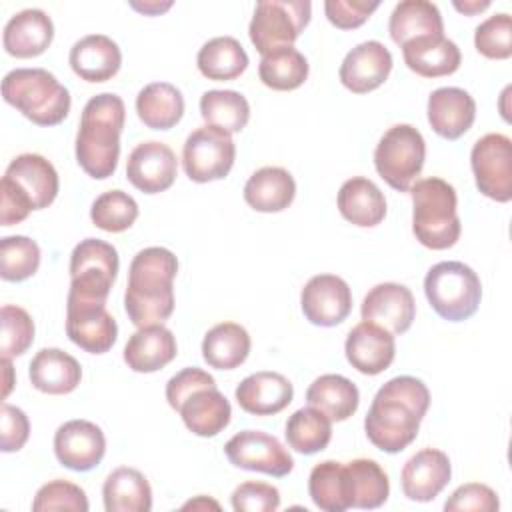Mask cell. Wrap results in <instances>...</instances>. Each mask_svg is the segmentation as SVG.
Here are the masks:
<instances>
[{
  "instance_id": "1",
  "label": "cell",
  "mask_w": 512,
  "mask_h": 512,
  "mask_svg": "<svg viewBox=\"0 0 512 512\" xmlns=\"http://www.w3.org/2000/svg\"><path fill=\"white\" fill-rule=\"evenodd\" d=\"M428 406L430 392L420 378H390L372 400L364 432L378 450L398 454L416 440Z\"/></svg>"
},
{
  "instance_id": "2",
  "label": "cell",
  "mask_w": 512,
  "mask_h": 512,
  "mask_svg": "<svg viewBox=\"0 0 512 512\" xmlns=\"http://www.w3.org/2000/svg\"><path fill=\"white\" fill-rule=\"evenodd\" d=\"M178 260L162 246L140 250L128 270L124 308L136 328L162 324L174 312V278Z\"/></svg>"
},
{
  "instance_id": "3",
  "label": "cell",
  "mask_w": 512,
  "mask_h": 512,
  "mask_svg": "<svg viewBox=\"0 0 512 512\" xmlns=\"http://www.w3.org/2000/svg\"><path fill=\"white\" fill-rule=\"evenodd\" d=\"M124 120L126 106L118 94L102 92L86 102L76 134V162L90 178L104 180L116 172Z\"/></svg>"
},
{
  "instance_id": "4",
  "label": "cell",
  "mask_w": 512,
  "mask_h": 512,
  "mask_svg": "<svg viewBox=\"0 0 512 512\" xmlns=\"http://www.w3.org/2000/svg\"><path fill=\"white\" fill-rule=\"evenodd\" d=\"M412 232L430 250L452 248L462 232L458 196L450 182L430 176L410 186Z\"/></svg>"
},
{
  "instance_id": "5",
  "label": "cell",
  "mask_w": 512,
  "mask_h": 512,
  "mask_svg": "<svg viewBox=\"0 0 512 512\" xmlns=\"http://www.w3.org/2000/svg\"><path fill=\"white\" fill-rule=\"evenodd\" d=\"M2 98L38 126L60 124L72 106L66 86L44 68H16L2 80Z\"/></svg>"
},
{
  "instance_id": "6",
  "label": "cell",
  "mask_w": 512,
  "mask_h": 512,
  "mask_svg": "<svg viewBox=\"0 0 512 512\" xmlns=\"http://www.w3.org/2000/svg\"><path fill=\"white\" fill-rule=\"evenodd\" d=\"M424 294L440 318L462 322L476 314L482 300V284L468 264L446 260L426 272Z\"/></svg>"
},
{
  "instance_id": "7",
  "label": "cell",
  "mask_w": 512,
  "mask_h": 512,
  "mask_svg": "<svg viewBox=\"0 0 512 512\" xmlns=\"http://www.w3.org/2000/svg\"><path fill=\"white\" fill-rule=\"evenodd\" d=\"M120 260L112 244L86 238L70 254V290L66 302L106 304L118 276Z\"/></svg>"
},
{
  "instance_id": "8",
  "label": "cell",
  "mask_w": 512,
  "mask_h": 512,
  "mask_svg": "<svg viewBox=\"0 0 512 512\" xmlns=\"http://www.w3.org/2000/svg\"><path fill=\"white\" fill-rule=\"evenodd\" d=\"M426 160V142L412 124H394L388 128L374 150L378 176L394 190L408 192L420 176Z\"/></svg>"
},
{
  "instance_id": "9",
  "label": "cell",
  "mask_w": 512,
  "mask_h": 512,
  "mask_svg": "<svg viewBox=\"0 0 512 512\" xmlns=\"http://www.w3.org/2000/svg\"><path fill=\"white\" fill-rule=\"evenodd\" d=\"M312 16L308 0H260L256 2L248 36L264 56L276 48L292 46Z\"/></svg>"
},
{
  "instance_id": "10",
  "label": "cell",
  "mask_w": 512,
  "mask_h": 512,
  "mask_svg": "<svg viewBox=\"0 0 512 512\" xmlns=\"http://www.w3.org/2000/svg\"><path fill=\"white\" fill-rule=\"evenodd\" d=\"M236 144L216 126H200L188 134L182 148V166L192 182L222 180L234 166Z\"/></svg>"
},
{
  "instance_id": "11",
  "label": "cell",
  "mask_w": 512,
  "mask_h": 512,
  "mask_svg": "<svg viewBox=\"0 0 512 512\" xmlns=\"http://www.w3.org/2000/svg\"><path fill=\"white\" fill-rule=\"evenodd\" d=\"M476 188L490 200H512V140L492 132L476 140L470 152Z\"/></svg>"
},
{
  "instance_id": "12",
  "label": "cell",
  "mask_w": 512,
  "mask_h": 512,
  "mask_svg": "<svg viewBox=\"0 0 512 512\" xmlns=\"http://www.w3.org/2000/svg\"><path fill=\"white\" fill-rule=\"evenodd\" d=\"M224 454L236 468L264 472L274 478H282L294 468V460L282 442L260 430H242L234 434L226 442Z\"/></svg>"
},
{
  "instance_id": "13",
  "label": "cell",
  "mask_w": 512,
  "mask_h": 512,
  "mask_svg": "<svg viewBox=\"0 0 512 512\" xmlns=\"http://www.w3.org/2000/svg\"><path fill=\"white\" fill-rule=\"evenodd\" d=\"M300 306L310 324L332 328L348 318L352 310V292L340 276L316 274L304 284Z\"/></svg>"
},
{
  "instance_id": "14",
  "label": "cell",
  "mask_w": 512,
  "mask_h": 512,
  "mask_svg": "<svg viewBox=\"0 0 512 512\" xmlns=\"http://www.w3.org/2000/svg\"><path fill=\"white\" fill-rule=\"evenodd\" d=\"M54 454L58 462L74 472L96 468L106 454V436L90 420H68L54 434Z\"/></svg>"
},
{
  "instance_id": "15",
  "label": "cell",
  "mask_w": 512,
  "mask_h": 512,
  "mask_svg": "<svg viewBox=\"0 0 512 512\" xmlns=\"http://www.w3.org/2000/svg\"><path fill=\"white\" fill-rule=\"evenodd\" d=\"M178 174V160L174 150L158 140L140 142L128 156L126 178L144 194H158L168 190Z\"/></svg>"
},
{
  "instance_id": "16",
  "label": "cell",
  "mask_w": 512,
  "mask_h": 512,
  "mask_svg": "<svg viewBox=\"0 0 512 512\" xmlns=\"http://www.w3.org/2000/svg\"><path fill=\"white\" fill-rule=\"evenodd\" d=\"M66 334L84 352L104 354L118 338V324L106 304L66 302Z\"/></svg>"
},
{
  "instance_id": "17",
  "label": "cell",
  "mask_w": 512,
  "mask_h": 512,
  "mask_svg": "<svg viewBox=\"0 0 512 512\" xmlns=\"http://www.w3.org/2000/svg\"><path fill=\"white\" fill-rule=\"evenodd\" d=\"M362 320L386 328L390 334H404L416 316V302L404 284L382 282L368 290L360 306Z\"/></svg>"
},
{
  "instance_id": "18",
  "label": "cell",
  "mask_w": 512,
  "mask_h": 512,
  "mask_svg": "<svg viewBox=\"0 0 512 512\" xmlns=\"http://www.w3.org/2000/svg\"><path fill=\"white\" fill-rule=\"evenodd\" d=\"M392 54L378 40L354 46L340 64V82L354 94H368L380 88L392 72Z\"/></svg>"
},
{
  "instance_id": "19",
  "label": "cell",
  "mask_w": 512,
  "mask_h": 512,
  "mask_svg": "<svg viewBox=\"0 0 512 512\" xmlns=\"http://www.w3.org/2000/svg\"><path fill=\"white\" fill-rule=\"evenodd\" d=\"M2 180L22 192L34 210L48 208L56 200L60 188L58 172L52 162L32 152L16 156L8 164Z\"/></svg>"
},
{
  "instance_id": "20",
  "label": "cell",
  "mask_w": 512,
  "mask_h": 512,
  "mask_svg": "<svg viewBox=\"0 0 512 512\" xmlns=\"http://www.w3.org/2000/svg\"><path fill=\"white\" fill-rule=\"evenodd\" d=\"M346 360L356 368L360 374L376 376L390 368L396 356V342L394 334L386 328L362 320L356 324L344 342Z\"/></svg>"
},
{
  "instance_id": "21",
  "label": "cell",
  "mask_w": 512,
  "mask_h": 512,
  "mask_svg": "<svg viewBox=\"0 0 512 512\" xmlns=\"http://www.w3.org/2000/svg\"><path fill=\"white\" fill-rule=\"evenodd\" d=\"M452 466L448 454L438 448H424L406 460L400 472L402 492L408 500L430 502L450 482Z\"/></svg>"
},
{
  "instance_id": "22",
  "label": "cell",
  "mask_w": 512,
  "mask_h": 512,
  "mask_svg": "<svg viewBox=\"0 0 512 512\" xmlns=\"http://www.w3.org/2000/svg\"><path fill=\"white\" fill-rule=\"evenodd\" d=\"M426 114L432 130L438 136L446 140H458L472 128L476 120V102L466 90L444 86L436 88L428 96Z\"/></svg>"
},
{
  "instance_id": "23",
  "label": "cell",
  "mask_w": 512,
  "mask_h": 512,
  "mask_svg": "<svg viewBox=\"0 0 512 512\" xmlns=\"http://www.w3.org/2000/svg\"><path fill=\"white\" fill-rule=\"evenodd\" d=\"M54 38L52 18L40 8L16 12L4 26L2 44L14 58H34L48 50Z\"/></svg>"
},
{
  "instance_id": "24",
  "label": "cell",
  "mask_w": 512,
  "mask_h": 512,
  "mask_svg": "<svg viewBox=\"0 0 512 512\" xmlns=\"http://www.w3.org/2000/svg\"><path fill=\"white\" fill-rule=\"evenodd\" d=\"M238 406L254 416H272L282 412L294 398L290 380L278 372H254L236 386Z\"/></svg>"
},
{
  "instance_id": "25",
  "label": "cell",
  "mask_w": 512,
  "mask_h": 512,
  "mask_svg": "<svg viewBox=\"0 0 512 512\" xmlns=\"http://www.w3.org/2000/svg\"><path fill=\"white\" fill-rule=\"evenodd\" d=\"M72 72L86 82H106L122 66L118 44L104 34H88L74 42L68 54Z\"/></svg>"
},
{
  "instance_id": "26",
  "label": "cell",
  "mask_w": 512,
  "mask_h": 512,
  "mask_svg": "<svg viewBox=\"0 0 512 512\" xmlns=\"http://www.w3.org/2000/svg\"><path fill=\"white\" fill-rule=\"evenodd\" d=\"M178 354L176 336L164 324L138 328L124 346V362L130 370L150 374L170 364Z\"/></svg>"
},
{
  "instance_id": "27",
  "label": "cell",
  "mask_w": 512,
  "mask_h": 512,
  "mask_svg": "<svg viewBox=\"0 0 512 512\" xmlns=\"http://www.w3.org/2000/svg\"><path fill=\"white\" fill-rule=\"evenodd\" d=\"M406 66L422 78L450 76L460 68L462 54L456 42L440 36H420L400 46Z\"/></svg>"
},
{
  "instance_id": "28",
  "label": "cell",
  "mask_w": 512,
  "mask_h": 512,
  "mask_svg": "<svg viewBox=\"0 0 512 512\" xmlns=\"http://www.w3.org/2000/svg\"><path fill=\"white\" fill-rule=\"evenodd\" d=\"M182 416L184 426L202 438H212L220 434L228 424L232 416L230 402L226 396L216 388H198L190 392L176 410Z\"/></svg>"
},
{
  "instance_id": "29",
  "label": "cell",
  "mask_w": 512,
  "mask_h": 512,
  "mask_svg": "<svg viewBox=\"0 0 512 512\" xmlns=\"http://www.w3.org/2000/svg\"><path fill=\"white\" fill-rule=\"evenodd\" d=\"M28 378L44 394H70L82 380V368L74 356L60 348H42L30 362Z\"/></svg>"
},
{
  "instance_id": "30",
  "label": "cell",
  "mask_w": 512,
  "mask_h": 512,
  "mask_svg": "<svg viewBox=\"0 0 512 512\" xmlns=\"http://www.w3.org/2000/svg\"><path fill=\"white\" fill-rule=\"evenodd\" d=\"M336 204L342 218L360 228L378 226L386 216V198L382 190L364 176L346 180L338 190Z\"/></svg>"
},
{
  "instance_id": "31",
  "label": "cell",
  "mask_w": 512,
  "mask_h": 512,
  "mask_svg": "<svg viewBox=\"0 0 512 512\" xmlns=\"http://www.w3.org/2000/svg\"><path fill=\"white\" fill-rule=\"evenodd\" d=\"M296 196V182L286 168L264 166L244 184L246 204L264 214L286 210Z\"/></svg>"
},
{
  "instance_id": "32",
  "label": "cell",
  "mask_w": 512,
  "mask_h": 512,
  "mask_svg": "<svg viewBox=\"0 0 512 512\" xmlns=\"http://www.w3.org/2000/svg\"><path fill=\"white\" fill-rule=\"evenodd\" d=\"M106 512H150L152 488L146 476L128 466H120L108 474L102 486Z\"/></svg>"
},
{
  "instance_id": "33",
  "label": "cell",
  "mask_w": 512,
  "mask_h": 512,
  "mask_svg": "<svg viewBox=\"0 0 512 512\" xmlns=\"http://www.w3.org/2000/svg\"><path fill=\"white\" fill-rule=\"evenodd\" d=\"M250 346V334L244 326L236 322H220L204 334L202 358L210 368L234 370L246 362Z\"/></svg>"
},
{
  "instance_id": "34",
  "label": "cell",
  "mask_w": 512,
  "mask_h": 512,
  "mask_svg": "<svg viewBox=\"0 0 512 512\" xmlns=\"http://www.w3.org/2000/svg\"><path fill=\"white\" fill-rule=\"evenodd\" d=\"M388 32L398 46L420 36H440L444 34L442 14L438 6L428 0H404L394 6Z\"/></svg>"
},
{
  "instance_id": "35",
  "label": "cell",
  "mask_w": 512,
  "mask_h": 512,
  "mask_svg": "<svg viewBox=\"0 0 512 512\" xmlns=\"http://www.w3.org/2000/svg\"><path fill=\"white\" fill-rule=\"evenodd\" d=\"M306 402L324 412L332 422H344L358 410L360 392L346 376L322 374L308 386Z\"/></svg>"
},
{
  "instance_id": "36",
  "label": "cell",
  "mask_w": 512,
  "mask_h": 512,
  "mask_svg": "<svg viewBox=\"0 0 512 512\" xmlns=\"http://www.w3.org/2000/svg\"><path fill=\"white\" fill-rule=\"evenodd\" d=\"M136 112L144 126L152 130H170L184 116V96L170 82H152L138 92Z\"/></svg>"
},
{
  "instance_id": "37",
  "label": "cell",
  "mask_w": 512,
  "mask_h": 512,
  "mask_svg": "<svg viewBox=\"0 0 512 512\" xmlns=\"http://www.w3.org/2000/svg\"><path fill=\"white\" fill-rule=\"evenodd\" d=\"M348 478L350 508L374 510L390 496V482L382 466L370 458H356L344 464Z\"/></svg>"
},
{
  "instance_id": "38",
  "label": "cell",
  "mask_w": 512,
  "mask_h": 512,
  "mask_svg": "<svg viewBox=\"0 0 512 512\" xmlns=\"http://www.w3.org/2000/svg\"><path fill=\"white\" fill-rule=\"evenodd\" d=\"M196 66L204 78L226 82L238 78L248 68V54L236 38L216 36L198 50Z\"/></svg>"
},
{
  "instance_id": "39",
  "label": "cell",
  "mask_w": 512,
  "mask_h": 512,
  "mask_svg": "<svg viewBox=\"0 0 512 512\" xmlns=\"http://www.w3.org/2000/svg\"><path fill=\"white\" fill-rule=\"evenodd\" d=\"M258 76L262 84L272 90H296L308 78V60L294 46H282L262 56Z\"/></svg>"
},
{
  "instance_id": "40",
  "label": "cell",
  "mask_w": 512,
  "mask_h": 512,
  "mask_svg": "<svg viewBox=\"0 0 512 512\" xmlns=\"http://www.w3.org/2000/svg\"><path fill=\"white\" fill-rule=\"evenodd\" d=\"M286 442L300 454L322 452L332 440V420L314 406L296 410L286 422Z\"/></svg>"
},
{
  "instance_id": "41",
  "label": "cell",
  "mask_w": 512,
  "mask_h": 512,
  "mask_svg": "<svg viewBox=\"0 0 512 512\" xmlns=\"http://www.w3.org/2000/svg\"><path fill=\"white\" fill-rule=\"evenodd\" d=\"M312 502L324 512H344L350 508L348 478L342 462L324 460L316 464L308 478Z\"/></svg>"
},
{
  "instance_id": "42",
  "label": "cell",
  "mask_w": 512,
  "mask_h": 512,
  "mask_svg": "<svg viewBox=\"0 0 512 512\" xmlns=\"http://www.w3.org/2000/svg\"><path fill=\"white\" fill-rule=\"evenodd\" d=\"M200 114L208 126H216L232 136L246 128L250 104L236 90H208L200 98Z\"/></svg>"
},
{
  "instance_id": "43",
  "label": "cell",
  "mask_w": 512,
  "mask_h": 512,
  "mask_svg": "<svg viewBox=\"0 0 512 512\" xmlns=\"http://www.w3.org/2000/svg\"><path fill=\"white\" fill-rule=\"evenodd\" d=\"M40 246L28 236H4L0 240V276L6 282H22L38 272Z\"/></svg>"
},
{
  "instance_id": "44",
  "label": "cell",
  "mask_w": 512,
  "mask_h": 512,
  "mask_svg": "<svg viewBox=\"0 0 512 512\" xmlns=\"http://www.w3.org/2000/svg\"><path fill=\"white\" fill-rule=\"evenodd\" d=\"M138 218L136 200L124 190H108L100 194L90 208V220L104 232H124Z\"/></svg>"
},
{
  "instance_id": "45",
  "label": "cell",
  "mask_w": 512,
  "mask_h": 512,
  "mask_svg": "<svg viewBox=\"0 0 512 512\" xmlns=\"http://www.w3.org/2000/svg\"><path fill=\"white\" fill-rule=\"evenodd\" d=\"M2 322V338H0V352L2 358H16L22 356L34 342V320L32 316L12 304H4L0 310Z\"/></svg>"
},
{
  "instance_id": "46",
  "label": "cell",
  "mask_w": 512,
  "mask_h": 512,
  "mask_svg": "<svg viewBox=\"0 0 512 512\" xmlns=\"http://www.w3.org/2000/svg\"><path fill=\"white\" fill-rule=\"evenodd\" d=\"M476 50L490 60H506L512 56V18L508 12H498L486 18L474 30Z\"/></svg>"
},
{
  "instance_id": "47",
  "label": "cell",
  "mask_w": 512,
  "mask_h": 512,
  "mask_svg": "<svg viewBox=\"0 0 512 512\" xmlns=\"http://www.w3.org/2000/svg\"><path fill=\"white\" fill-rule=\"evenodd\" d=\"M90 504L86 492L68 480H52L38 488L32 510L34 512H50V510H72V512H88Z\"/></svg>"
},
{
  "instance_id": "48",
  "label": "cell",
  "mask_w": 512,
  "mask_h": 512,
  "mask_svg": "<svg viewBox=\"0 0 512 512\" xmlns=\"http://www.w3.org/2000/svg\"><path fill=\"white\" fill-rule=\"evenodd\" d=\"M230 502L236 512H274L280 506V492L272 484L248 480L234 488Z\"/></svg>"
},
{
  "instance_id": "49",
  "label": "cell",
  "mask_w": 512,
  "mask_h": 512,
  "mask_svg": "<svg viewBox=\"0 0 512 512\" xmlns=\"http://www.w3.org/2000/svg\"><path fill=\"white\" fill-rule=\"evenodd\" d=\"M500 508V500L498 494L480 482H468L458 486L452 496L444 502V510L446 512H494Z\"/></svg>"
},
{
  "instance_id": "50",
  "label": "cell",
  "mask_w": 512,
  "mask_h": 512,
  "mask_svg": "<svg viewBox=\"0 0 512 512\" xmlns=\"http://www.w3.org/2000/svg\"><path fill=\"white\" fill-rule=\"evenodd\" d=\"M378 2H364V0H326L324 12L332 26L340 30H354L362 26L376 10Z\"/></svg>"
},
{
  "instance_id": "51",
  "label": "cell",
  "mask_w": 512,
  "mask_h": 512,
  "mask_svg": "<svg viewBox=\"0 0 512 512\" xmlns=\"http://www.w3.org/2000/svg\"><path fill=\"white\" fill-rule=\"evenodd\" d=\"M208 386H216V380L212 374H208L202 368L190 366L180 370L178 374H174L168 382H166V400L170 404L172 410H178L180 402L194 390L198 388H208Z\"/></svg>"
},
{
  "instance_id": "52",
  "label": "cell",
  "mask_w": 512,
  "mask_h": 512,
  "mask_svg": "<svg viewBox=\"0 0 512 512\" xmlns=\"http://www.w3.org/2000/svg\"><path fill=\"white\" fill-rule=\"evenodd\" d=\"M0 450L18 452L24 448L30 436V422L24 410L4 402L2 404V430H0Z\"/></svg>"
},
{
  "instance_id": "53",
  "label": "cell",
  "mask_w": 512,
  "mask_h": 512,
  "mask_svg": "<svg viewBox=\"0 0 512 512\" xmlns=\"http://www.w3.org/2000/svg\"><path fill=\"white\" fill-rule=\"evenodd\" d=\"M32 204L8 182H0V224L2 226H14L28 218L32 212Z\"/></svg>"
},
{
  "instance_id": "54",
  "label": "cell",
  "mask_w": 512,
  "mask_h": 512,
  "mask_svg": "<svg viewBox=\"0 0 512 512\" xmlns=\"http://www.w3.org/2000/svg\"><path fill=\"white\" fill-rule=\"evenodd\" d=\"M130 6L134 10H138L144 16H158L166 10L172 8V2H156V0H148V2H130Z\"/></svg>"
},
{
  "instance_id": "55",
  "label": "cell",
  "mask_w": 512,
  "mask_h": 512,
  "mask_svg": "<svg viewBox=\"0 0 512 512\" xmlns=\"http://www.w3.org/2000/svg\"><path fill=\"white\" fill-rule=\"evenodd\" d=\"M490 6V0H464V2H454V8L466 16H474Z\"/></svg>"
},
{
  "instance_id": "56",
  "label": "cell",
  "mask_w": 512,
  "mask_h": 512,
  "mask_svg": "<svg viewBox=\"0 0 512 512\" xmlns=\"http://www.w3.org/2000/svg\"><path fill=\"white\" fill-rule=\"evenodd\" d=\"M2 368H4V398L10 394L14 380H12V364L10 358H2Z\"/></svg>"
},
{
  "instance_id": "57",
  "label": "cell",
  "mask_w": 512,
  "mask_h": 512,
  "mask_svg": "<svg viewBox=\"0 0 512 512\" xmlns=\"http://www.w3.org/2000/svg\"><path fill=\"white\" fill-rule=\"evenodd\" d=\"M182 508H214V510H218L220 506H218V502H214V500H210L206 496H198L196 500L186 502Z\"/></svg>"
}]
</instances>
